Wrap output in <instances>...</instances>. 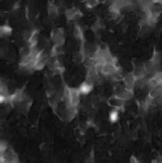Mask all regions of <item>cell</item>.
<instances>
[{
  "instance_id": "6da1fadb",
  "label": "cell",
  "mask_w": 162,
  "mask_h": 163,
  "mask_svg": "<svg viewBox=\"0 0 162 163\" xmlns=\"http://www.w3.org/2000/svg\"><path fill=\"white\" fill-rule=\"evenodd\" d=\"M1 162H18V156L15 152L6 143L1 144Z\"/></svg>"
},
{
  "instance_id": "7a4b0ae2",
  "label": "cell",
  "mask_w": 162,
  "mask_h": 163,
  "mask_svg": "<svg viewBox=\"0 0 162 163\" xmlns=\"http://www.w3.org/2000/svg\"><path fill=\"white\" fill-rule=\"evenodd\" d=\"M117 69H118V66H116L115 63H105L101 65L100 74H102L104 76H113L115 73Z\"/></svg>"
},
{
  "instance_id": "3957f363",
  "label": "cell",
  "mask_w": 162,
  "mask_h": 163,
  "mask_svg": "<svg viewBox=\"0 0 162 163\" xmlns=\"http://www.w3.org/2000/svg\"><path fill=\"white\" fill-rule=\"evenodd\" d=\"M51 41L55 45L63 46L64 43V35L61 28L55 29L51 35Z\"/></svg>"
},
{
  "instance_id": "277c9868",
  "label": "cell",
  "mask_w": 162,
  "mask_h": 163,
  "mask_svg": "<svg viewBox=\"0 0 162 163\" xmlns=\"http://www.w3.org/2000/svg\"><path fill=\"white\" fill-rule=\"evenodd\" d=\"M136 78L133 74V72H130L128 73L124 78H123V81L125 84V87L128 90H131L133 91L134 87H135V82H136Z\"/></svg>"
},
{
  "instance_id": "5b68a950",
  "label": "cell",
  "mask_w": 162,
  "mask_h": 163,
  "mask_svg": "<svg viewBox=\"0 0 162 163\" xmlns=\"http://www.w3.org/2000/svg\"><path fill=\"white\" fill-rule=\"evenodd\" d=\"M65 15H66V18L70 20H74V19H79L82 14L80 13L79 10L78 8H70V9H67L65 11Z\"/></svg>"
},
{
  "instance_id": "8992f818",
  "label": "cell",
  "mask_w": 162,
  "mask_h": 163,
  "mask_svg": "<svg viewBox=\"0 0 162 163\" xmlns=\"http://www.w3.org/2000/svg\"><path fill=\"white\" fill-rule=\"evenodd\" d=\"M124 102H125V101H123V100H122L121 98H119V97H117L116 95H114V96L109 98V100H108V104H109L111 107H113L114 109H117L119 110V109H121V108L123 107Z\"/></svg>"
},
{
  "instance_id": "52a82bcc",
  "label": "cell",
  "mask_w": 162,
  "mask_h": 163,
  "mask_svg": "<svg viewBox=\"0 0 162 163\" xmlns=\"http://www.w3.org/2000/svg\"><path fill=\"white\" fill-rule=\"evenodd\" d=\"M93 86H94L93 84H91V83H89V82H87V81L82 83V84L80 85L79 88H78L80 94H89V93L93 90Z\"/></svg>"
},
{
  "instance_id": "ba28073f",
  "label": "cell",
  "mask_w": 162,
  "mask_h": 163,
  "mask_svg": "<svg viewBox=\"0 0 162 163\" xmlns=\"http://www.w3.org/2000/svg\"><path fill=\"white\" fill-rule=\"evenodd\" d=\"M48 11H49V14H50V18L55 19V18L57 17V15H58V7L56 5H55L53 4H49Z\"/></svg>"
},
{
  "instance_id": "9c48e42d",
  "label": "cell",
  "mask_w": 162,
  "mask_h": 163,
  "mask_svg": "<svg viewBox=\"0 0 162 163\" xmlns=\"http://www.w3.org/2000/svg\"><path fill=\"white\" fill-rule=\"evenodd\" d=\"M74 36L78 41H84V37H83L84 35H83V31H82V29H81L80 27L75 26V28H74Z\"/></svg>"
},
{
  "instance_id": "30bf717a",
  "label": "cell",
  "mask_w": 162,
  "mask_h": 163,
  "mask_svg": "<svg viewBox=\"0 0 162 163\" xmlns=\"http://www.w3.org/2000/svg\"><path fill=\"white\" fill-rule=\"evenodd\" d=\"M119 117V114H118V109H114V110H112L109 114V119L112 123H115L118 120Z\"/></svg>"
},
{
  "instance_id": "8fae6325",
  "label": "cell",
  "mask_w": 162,
  "mask_h": 163,
  "mask_svg": "<svg viewBox=\"0 0 162 163\" xmlns=\"http://www.w3.org/2000/svg\"><path fill=\"white\" fill-rule=\"evenodd\" d=\"M12 33V28L7 26V25H4V26H2L1 27V35L3 36H5V35H10Z\"/></svg>"
},
{
  "instance_id": "7c38bea8",
  "label": "cell",
  "mask_w": 162,
  "mask_h": 163,
  "mask_svg": "<svg viewBox=\"0 0 162 163\" xmlns=\"http://www.w3.org/2000/svg\"><path fill=\"white\" fill-rule=\"evenodd\" d=\"M154 63H156V64H159V63H161V55L160 53H158V52H155L154 55H153V58L151 59Z\"/></svg>"
},
{
  "instance_id": "4fadbf2b",
  "label": "cell",
  "mask_w": 162,
  "mask_h": 163,
  "mask_svg": "<svg viewBox=\"0 0 162 163\" xmlns=\"http://www.w3.org/2000/svg\"><path fill=\"white\" fill-rule=\"evenodd\" d=\"M98 4H99V2H98L97 0H87L86 3V5L88 8H94V7H95Z\"/></svg>"
},
{
  "instance_id": "5bb4252c",
  "label": "cell",
  "mask_w": 162,
  "mask_h": 163,
  "mask_svg": "<svg viewBox=\"0 0 162 163\" xmlns=\"http://www.w3.org/2000/svg\"><path fill=\"white\" fill-rule=\"evenodd\" d=\"M153 78L159 82V84H161L162 83V71H157L155 74H154V76H153Z\"/></svg>"
},
{
  "instance_id": "9a60e30c",
  "label": "cell",
  "mask_w": 162,
  "mask_h": 163,
  "mask_svg": "<svg viewBox=\"0 0 162 163\" xmlns=\"http://www.w3.org/2000/svg\"><path fill=\"white\" fill-rule=\"evenodd\" d=\"M100 28H101V24H100V22H99V21H96V22L93 25V27H92V29H93V30H94V31L99 30Z\"/></svg>"
},
{
  "instance_id": "2e32d148",
  "label": "cell",
  "mask_w": 162,
  "mask_h": 163,
  "mask_svg": "<svg viewBox=\"0 0 162 163\" xmlns=\"http://www.w3.org/2000/svg\"><path fill=\"white\" fill-rule=\"evenodd\" d=\"M130 162H136V163H138V159L135 157V156H131L130 157Z\"/></svg>"
},
{
  "instance_id": "e0dca14e",
  "label": "cell",
  "mask_w": 162,
  "mask_h": 163,
  "mask_svg": "<svg viewBox=\"0 0 162 163\" xmlns=\"http://www.w3.org/2000/svg\"><path fill=\"white\" fill-rule=\"evenodd\" d=\"M161 4V5H162V4Z\"/></svg>"
}]
</instances>
